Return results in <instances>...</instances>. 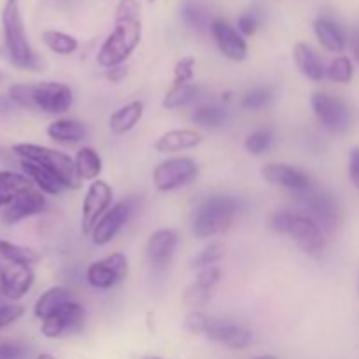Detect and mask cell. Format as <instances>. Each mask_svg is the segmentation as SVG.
Wrapping results in <instances>:
<instances>
[{
	"label": "cell",
	"mask_w": 359,
	"mask_h": 359,
	"mask_svg": "<svg viewBox=\"0 0 359 359\" xmlns=\"http://www.w3.org/2000/svg\"><path fill=\"white\" fill-rule=\"evenodd\" d=\"M144 116V104L140 100L128 102L126 105L114 111L109 118V128L116 135H125L135 128Z\"/></svg>",
	"instance_id": "484cf974"
},
{
	"label": "cell",
	"mask_w": 359,
	"mask_h": 359,
	"mask_svg": "<svg viewBox=\"0 0 359 359\" xmlns=\"http://www.w3.org/2000/svg\"><path fill=\"white\" fill-rule=\"evenodd\" d=\"M210 34L224 58L231 60V62H244L248 58V41L233 25L224 20H212L210 21Z\"/></svg>",
	"instance_id": "ac0fdd59"
},
{
	"label": "cell",
	"mask_w": 359,
	"mask_h": 359,
	"mask_svg": "<svg viewBox=\"0 0 359 359\" xmlns=\"http://www.w3.org/2000/svg\"><path fill=\"white\" fill-rule=\"evenodd\" d=\"M196 60L193 56H182L174 65V84H189L195 79Z\"/></svg>",
	"instance_id": "74e56055"
},
{
	"label": "cell",
	"mask_w": 359,
	"mask_h": 359,
	"mask_svg": "<svg viewBox=\"0 0 359 359\" xmlns=\"http://www.w3.org/2000/svg\"><path fill=\"white\" fill-rule=\"evenodd\" d=\"M270 226L276 233L293 238L302 252L311 258H319L325 251V231L307 214L297 210H277L270 219Z\"/></svg>",
	"instance_id": "277c9868"
},
{
	"label": "cell",
	"mask_w": 359,
	"mask_h": 359,
	"mask_svg": "<svg viewBox=\"0 0 359 359\" xmlns=\"http://www.w3.org/2000/svg\"><path fill=\"white\" fill-rule=\"evenodd\" d=\"M349 177L354 188L359 191V147H353L349 154Z\"/></svg>",
	"instance_id": "bcb514c9"
},
{
	"label": "cell",
	"mask_w": 359,
	"mask_h": 359,
	"mask_svg": "<svg viewBox=\"0 0 359 359\" xmlns=\"http://www.w3.org/2000/svg\"><path fill=\"white\" fill-rule=\"evenodd\" d=\"M293 58L298 70L312 83H321L326 79V65L319 53L307 42H297L293 48Z\"/></svg>",
	"instance_id": "44dd1931"
},
{
	"label": "cell",
	"mask_w": 359,
	"mask_h": 359,
	"mask_svg": "<svg viewBox=\"0 0 359 359\" xmlns=\"http://www.w3.org/2000/svg\"><path fill=\"white\" fill-rule=\"evenodd\" d=\"M128 276V258L123 252H112L91 263L86 270V280L95 290H111Z\"/></svg>",
	"instance_id": "7c38bea8"
},
{
	"label": "cell",
	"mask_w": 359,
	"mask_h": 359,
	"mask_svg": "<svg viewBox=\"0 0 359 359\" xmlns=\"http://www.w3.org/2000/svg\"><path fill=\"white\" fill-rule=\"evenodd\" d=\"M203 135L198 130L191 128H179L170 130V132L163 133L160 139L154 142V149L161 154L167 153H182V151L195 149L202 144Z\"/></svg>",
	"instance_id": "ffe728a7"
},
{
	"label": "cell",
	"mask_w": 359,
	"mask_h": 359,
	"mask_svg": "<svg viewBox=\"0 0 359 359\" xmlns=\"http://www.w3.org/2000/svg\"><path fill=\"white\" fill-rule=\"evenodd\" d=\"M223 256H224L223 244H219V242H210L209 245H205V248H203L202 251L191 259V269L200 270L203 269V266L217 265V263L223 259Z\"/></svg>",
	"instance_id": "d590c367"
},
{
	"label": "cell",
	"mask_w": 359,
	"mask_h": 359,
	"mask_svg": "<svg viewBox=\"0 0 359 359\" xmlns=\"http://www.w3.org/2000/svg\"><path fill=\"white\" fill-rule=\"evenodd\" d=\"M203 337L233 351L248 349L256 340L255 332L248 326L237 325V323L216 321V319H210Z\"/></svg>",
	"instance_id": "2e32d148"
},
{
	"label": "cell",
	"mask_w": 359,
	"mask_h": 359,
	"mask_svg": "<svg viewBox=\"0 0 359 359\" xmlns=\"http://www.w3.org/2000/svg\"><path fill=\"white\" fill-rule=\"evenodd\" d=\"M358 294H359V277H358Z\"/></svg>",
	"instance_id": "f5cc1de1"
},
{
	"label": "cell",
	"mask_w": 359,
	"mask_h": 359,
	"mask_svg": "<svg viewBox=\"0 0 359 359\" xmlns=\"http://www.w3.org/2000/svg\"><path fill=\"white\" fill-rule=\"evenodd\" d=\"M228 107L219 102H203L195 107V111L191 112L189 119L191 123L198 125L200 128L207 130H216L221 128L224 123L228 121Z\"/></svg>",
	"instance_id": "4316f807"
},
{
	"label": "cell",
	"mask_w": 359,
	"mask_h": 359,
	"mask_svg": "<svg viewBox=\"0 0 359 359\" xmlns=\"http://www.w3.org/2000/svg\"><path fill=\"white\" fill-rule=\"evenodd\" d=\"M202 98L203 88L198 86V84H174V86L165 93L161 105H163L167 111H177V109H184L193 104H198Z\"/></svg>",
	"instance_id": "d4e9b609"
},
{
	"label": "cell",
	"mask_w": 359,
	"mask_h": 359,
	"mask_svg": "<svg viewBox=\"0 0 359 359\" xmlns=\"http://www.w3.org/2000/svg\"><path fill=\"white\" fill-rule=\"evenodd\" d=\"M198 177V163L189 156H172L153 170V184L158 191L170 193L191 184Z\"/></svg>",
	"instance_id": "8992f818"
},
{
	"label": "cell",
	"mask_w": 359,
	"mask_h": 359,
	"mask_svg": "<svg viewBox=\"0 0 359 359\" xmlns=\"http://www.w3.org/2000/svg\"><path fill=\"white\" fill-rule=\"evenodd\" d=\"M35 359H56V358L53 356V354H49V353H41V354H37V356H35Z\"/></svg>",
	"instance_id": "f907efd6"
},
{
	"label": "cell",
	"mask_w": 359,
	"mask_h": 359,
	"mask_svg": "<svg viewBox=\"0 0 359 359\" xmlns=\"http://www.w3.org/2000/svg\"><path fill=\"white\" fill-rule=\"evenodd\" d=\"M126 74H128V69L125 65L112 67V69L105 70V79L111 81V83H121L126 77Z\"/></svg>",
	"instance_id": "7dc6e473"
},
{
	"label": "cell",
	"mask_w": 359,
	"mask_h": 359,
	"mask_svg": "<svg viewBox=\"0 0 359 359\" xmlns=\"http://www.w3.org/2000/svg\"><path fill=\"white\" fill-rule=\"evenodd\" d=\"M13 107L14 104L9 97H0V112H9Z\"/></svg>",
	"instance_id": "681fc988"
},
{
	"label": "cell",
	"mask_w": 359,
	"mask_h": 359,
	"mask_svg": "<svg viewBox=\"0 0 359 359\" xmlns=\"http://www.w3.org/2000/svg\"><path fill=\"white\" fill-rule=\"evenodd\" d=\"M84 318L86 311L83 305L72 300L41 323V333L46 339H62L70 333L79 332L84 325Z\"/></svg>",
	"instance_id": "5bb4252c"
},
{
	"label": "cell",
	"mask_w": 359,
	"mask_h": 359,
	"mask_svg": "<svg viewBox=\"0 0 359 359\" xmlns=\"http://www.w3.org/2000/svg\"><path fill=\"white\" fill-rule=\"evenodd\" d=\"M209 323H210L209 316H205L203 312H200V311H193L186 316L184 328H186V332L193 333V335H203L207 330V326H209Z\"/></svg>",
	"instance_id": "60d3db41"
},
{
	"label": "cell",
	"mask_w": 359,
	"mask_h": 359,
	"mask_svg": "<svg viewBox=\"0 0 359 359\" xmlns=\"http://www.w3.org/2000/svg\"><path fill=\"white\" fill-rule=\"evenodd\" d=\"M74 297L67 287L62 286H53L49 290H46L41 297L37 298L34 307V314L39 321H44L49 316L55 314L60 307H63L65 304L72 302Z\"/></svg>",
	"instance_id": "83f0119b"
},
{
	"label": "cell",
	"mask_w": 359,
	"mask_h": 359,
	"mask_svg": "<svg viewBox=\"0 0 359 359\" xmlns=\"http://www.w3.org/2000/svg\"><path fill=\"white\" fill-rule=\"evenodd\" d=\"M23 314H25L23 305H16V304L0 305V330L7 328V326H11L13 323H16Z\"/></svg>",
	"instance_id": "7bdbcfd3"
},
{
	"label": "cell",
	"mask_w": 359,
	"mask_h": 359,
	"mask_svg": "<svg viewBox=\"0 0 359 359\" xmlns=\"http://www.w3.org/2000/svg\"><path fill=\"white\" fill-rule=\"evenodd\" d=\"M182 14H184V20L195 28H202V27H205L207 23H209V21H207V18H205V14H203L202 11H198L196 7H193V6L186 7V9L182 11Z\"/></svg>",
	"instance_id": "f6af8a7d"
},
{
	"label": "cell",
	"mask_w": 359,
	"mask_h": 359,
	"mask_svg": "<svg viewBox=\"0 0 359 359\" xmlns=\"http://www.w3.org/2000/svg\"><path fill=\"white\" fill-rule=\"evenodd\" d=\"M20 167L23 170V174L27 175L28 179L32 181V184L37 186L39 191L46 193V195H62L65 191V184L56 177L53 172H49L48 168L41 167V165L34 163V161L28 160H21L20 158Z\"/></svg>",
	"instance_id": "7402d4cb"
},
{
	"label": "cell",
	"mask_w": 359,
	"mask_h": 359,
	"mask_svg": "<svg viewBox=\"0 0 359 359\" xmlns=\"http://www.w3.org/2000/svg\"><path fill=\"white\" fill-rule=\"evenodd\" d=\"M2 28L4 41H6L7 55L11 63L21 70H41L42 63L37 53L32 49L25 30L23 16H21L20 2L7 0L2 9Z\"/></svg>",
	"instance_id": "3957f363"
},
{
	"label": "cell",
	"mask_w": 359,
	"mask_h": 359,
	"mask_svg": "<svg viewBox=\"0 0 359 359\" xmlns=\"http://www.w3.org/2000/svg\"><path fill=\"white\" fill-rule=\"evenodd\" d=\"M273 139H276V135H273L272 128H258L245 137L244 147L249 154L259 156L272 147Z\"/></svg>",
	"instance_id": "e575fe53"
},
{
	"label": "cell",
	"mask_w": 359,
	"mask_h": 359,
	"mask_svg": "<svg viewBox=\"0 0 359 359\" xmlns=\"http://www.w3.org/2000/svg\"><path fill=\"white\" fill-rule=\"evenodd\" d=\"M297 200L300 202L304 214L314 219L325 233H333L337 230L340 221V210L337 200L330 193L319 191L318 188H314L305 195L297 196Z\"/></svg>",
	"instance_id": "9c48e42d"
},
{
	"label": "cell",
	"mask_w": 359,
	"mask_h": 359,
	"mask_svg": "<svg viewBox=\"0 0 359 359\" xmlns=\"http://www.w3.org/2000/svg\"><path fill=\"white\" fill-rule=\"evenodd\" d=\"M137 209H139V198H137V196H126V198L114 203V205L105 212V216L98 221L95 230L91 231V242H93L95 245H98V248L111 244L116 238V235H118L119 231L126 226V223L132 219Z\"/></svg>",
	"instance_id": "ba28073f"
},
{
	"label": "cell",
	"mask_w": 359,
	"mask_h": 359,
	"mask_svg": "<svg viewBox=\"0 0 359 359\" xmlns=\"http://www.w3.org/2000/svg\"><path fill=\"white\" fill-rule=\"evenodd\" d=\"M238 214V200L230 195H210L196 205L191 214V233L207 241L233 226Z\"/></svg>",
	"instance_id": "7a4b0ae2"
},
{
	"label": "cell",
	"mask_w": 359,
	"mask_h": 359,
	"mask_svg": "<svg viewBox=\"0 0 359 359\" xmlns=\"http://www.w3.org/2000/svg\"><path fill=\"white\" fill-rule=\"evenodd\" d=\"M311 105L319 125L330 133H344L351 126V111L346 102L337 95L316 91L311 97Z\"/></svg>",
	"instance_id": "52a82bcc"
},
{
	"label": "cell",
	"mask_w": 359,
	"mask_h": 359,
	"mask_svg": "<svg viewBox=\"0 0 359 359\" xmlns=\"http://www.w3.org/2000/svg\"><path fill=\"white\" fill-rule=\"evenodd\" d=\"M35 273L30 265L11 259H0V290L4 297L16 302L30 291Z\"/></svg>",
	"instance_id": "9a60e30c"
},
{
	"label": "cell",
	"mask_w": 359,
	"mask_h": 359,
	"mask_svg": "<svg viewBox=\"0 0 359 359\" xmlns=\"http://www.w3.org/2000/svg\"><path fill=\"white\" fill-rule=\"evenodd\" d=\"M262 177L269 184L290 191L294 198L316 188L314 179L307 172L290 163H266L262 168Z\"/></svg>",
	"instance_id": "30bf717a"
},
{
	"label": "cell",
	"mask_w": 359,
	"mask_h": 359,
	"mask_svg": "<svg viewBox=\"0 0 359 359\" xmlns=\"http://www.w3.org/2000/svg\"><path fill=\"white\" fill-rule=\"evenodd\" d=\"M262 27V14L256 9H249L237 18V30L244 37H252Z\"/></svg>",
	"instance_id": "f35d334b"
},
{
	"label": "cell",
	"mask_w": 359,
	"mask_h": 359,
	"mask_svg": "<svg viewBox=\"0 0 359 359\" xmlns=\"http://www.w3.org/2000/svg\"><path fill=\"white\" fill-rule=\"evenodd\" d=\"M179 245V233L172 228H161L151 233L146 245L147 262L154 270H165L175 255Z\"/></svg>",
	"instance_id": "d6986e66"
},
{
	"label": "cell",
	"mask_w": 359,
	"mask_h": 359,
	"mask_svg": "<svg viewBox=\"0 0 359 359\" xmlns=\"http://www.w3.org/2000/svg\"><path fill=\"white\" fill-rule=\"evenodd\" d=\"M76 161L77 174H79L81 181H97L100 177L102 170H104V161L98 154L97 149L90 146H83L74 156Z\"/></svg>",
	"instance_id": "f1b7e54d"
},
{
	"label": "cell",
	"mask_w": 359,
	"mask_h": 359,
	"mask_svg": "<svg viewBox=\"0 0 359 359\" xmlns=\"http://www.w3.org/2000/svg\"><path fill=\"white\" fill-rule=\"evenodd\" d=\"M140 4L137 0H119L114 14V28L102 42L97 53V63L105 70L123 65L140 44Z\"/></svg>",
	"instance_id": "6da1fadb"
},
{
	"label": "cell",
	"mask_w": 359,
	"mask_h": 359,
	"mask_svg": "<svg viewBox=\"0 0 359 359\" xmlns=\"http://www.w3.org/2000/svg\"><path fill=\"white\" fill-rule=\"evenodd\" d=\"M13 154H16L21 160L34 161V163L48 168L49 172H53L65 184L67 189H79L81 184H83L79 174H77L76 161H74L72 156L63 153V151L39 146V144L21 142L13 146Z\"/></svg>",
	"instance_id": "5b68a950"
},
{
	"label": "cell",
	"mask_w": 359,
	"mask_h": 359,
	"mask_svg": "<svg viewBox=\"0 0 359 359\" xmlns=\"http://www.w3.org/2000/svg\"><path fill=\"white\" fill-rule=\"evenodd\" d=\"M34 102L35 111L51 116H62L72 107L74 93L69 84L58 83V81H46V83L34 84Z\"/></svg>",
	"instance_id": "4fadbf2b"
},
{
	"label": "cell",
	"mask_w": 359,
	"mask_h": 359,
	"mask_svg": "<svg viewBox=\"0 0 359 359\" xmlns=\"http://www.w3.org/2000/svg\"><path fill=\"white\" fill-rule=\"evenodd\" d=\"M7 97L13 100L16 107L28 109V111H35L34 102V84H14L9 88Z\"/></svg>",
	"instance_id": "8d00e7d4"
},
{
	"label": "cell",
	"mask_w": 359,
	"mask_h": 359,
	"mask_svg": "<svg viewBox=\"0 0 359 359\" xmlns=\"http://www.w3.org/2000/svg\"><path fill=\"white\" fill-rule=\"evenodd\" d=\"M147 2H154V0H147Z\"/></svg>",
	"instance_id": "db71d44e"
},
{
	"label": "cell",
	"mask_w": 359,
	"mask_h": 359,
	"mask_svg": "<svg viewBox=\"0 0 359 359\" xmlns=\"http://www.w3.org/2000/svg\"><path fill=\"white\" fill-rule=\"evenodd\" d=\"M112 198H114V191L102 179H97L88 186L83 200V214H81V230L84 235H91L98 221L112 207Z\"/></svg>",
	"instance_id": "8fae6325"
},
{
	"label": "cell",
	"mask_w": 359,
	"mask_h": 359,
	"mask_svg": "<svg viewBox=\"0 0 359 359\" xmlns=\"http://www.w3.org/2000/svg\"><path fill=\"white\" fill-rule=\"evenodd\" d=\"M32 181L25 174L0 170V209L9 205L21 191L32 188Z\"/></svg>",
	"instance_id": "f546056e"
},
{
	"label": "cell",
	"mask_w": 359,
	"mask_h": 359,
	"mask_svg": "<svg viewBox=\"0 0 359 359\" xmlns=\"http://www.w3.org/2000/svg\"><path fill=\"white\" fill-rule=\"evenodd\" d=\"M314 34L319 44H321L326 51L335 53V55H340V53L346 51V34H344V30L340 28V25L335 23L333 20H330V18H318V20L314 21Z\"/></svg>",
	"instance_id": "603a6c76"
},
{
	"label": "cell",
	"mask_w": 359,
	"mask_h": 359,
	"mask_svg": "<svg viewBox=\"0 0 359 359\" xmlns=\"http://www.w3.org/2000/svg\"><path fill=\"white\" fill-rule=\"evenodd\" d=\"M46 209H48V200H46L44 193L32 186V188L21 191L9 205L4 207L0 212V219L4 224H16L28 217L39 216Z\"/></svg>",
	"instance_id": "e0dca14e"
},
{
	"label": "cell",
	"mask_w": 359,
	"mask_h": 359,
	"mask_svg": "<svg viewBox=\"0 0 359 359\" xmlns=\"http://www.w3.org/2000/svg\"><path fill=\"white\" fill-rule=\"evenodd\" d=\"M351 49H353L354 60L359 63V30L353 34V39H351Z\"/></svg>",
	"instance_id": "c3c4849f"
},
{
	"label": "cell",
	"mask_w": 359,
	"mask_h": 359,
	"mask_svg": "<svg viewBox=\"0 0 359 359\" xmlns=\"http://www.w3.org/2000/svg\"><path fill=\"white\" fill-rule=\"evenodd\" d=\"M42 42L48 46L49 51L56 53L60 56H69L79 49V41L74 35L60 30H46L42 34Z\"/></svg>",
	"instance_id": "4dcf8cb0"
},
{
	"label": "cell",
	"mask_w": 359,
	"mask_h": 359,
	"mask_svg": "<svg viewBox=\"0 0 359 359\" xmlns=\"http://www.w3.org/2000/svg\"><path fill=\"white\" fill-rule=\"evenodd\" d=\"M221 272L219 265H209V266H203V269L196 270V277H195V284L198 286L205 287V290H214V286H217L221 280Z\"/></svg>",
	"instance_id": "ab89813d"
},
{
	"label": "cell",
	"mask_w": 359,
	"mask_h": 359,
	"mask_svg": "<svg viewBox=\"0 0 359 359\" xmlns=\"http://www.w3.org/2000/svg\"><path fill=\"white\" fill-rule=\"evenodd\" d=\"M28 351L27 347L20 346L14 342L0 344V359H25Z\"/></svg>",
	"instance_id": "ee69618b"
},
{
	"label": "cell",
	"mask_w": 359,
	"mask_h": 359,
	"mask_svg": "<svg viewBox=\"0 0 359 359\" xmlns=\"http://www.w3.org/2000/svg\"><path fill=\"white\" fill-rule=\"evenodd\" d=\"M210 300V290L198 286L193 283L188 290L184 291V304L188 307H203Z\"/></svg>",
	"instance_id": "b9f144b4"
},
{
	"label": "cell",
	"mask_w": 359,
	"mask_h": 359,
	"mask_svg": "<svg viewBox=\"0 0 359 359\" xmlns=\"http://www.w3.org/2000/svg\"><path fill=\"white\" fill-rule=\"evenodd\" d=\"M252 359H279L277 356H272V354H263V356H256Z\"/></svg>",
	"instance_id": "816d5d0a"
},
{
	"label": "cell",
	"mask_w": 359,
	"mask_h": 359,
	"mask_svg": "<svg viewBox=\"0 0 359 359\" xmlns=\"http://www.w3.org/2000/svg\"><path fill=\"white\" fill-rule=\"evenodd\" d=\"M276 100V91L270 86H256L252 90L245 91L241 100V107L245 111L259 112L263 109L270 107Z\"/></svg>",
	"instance_id": "1f68e13d"
},
{
	"label": "cell",
	"mask_w": 359,
	"mask_h": 359,
	"mask_svg": "<svg viewBox=\"0 0 359 359\" xmlns=\"http://www.w3.org/2000/svg\"><path fill=\"white\" fill-rule=\"evenodd\" d=\"M46 133L49 139L60 144H79L88 139L86 125L72 118L55 119L48 125Z\"/></svg>",
	"instance_id": "cb8c5ba5"
},
{
	"label": "cell",
	"mask_w": 359,
	"mask_h": 359,
	"mask_svg": "<svg viewBox=\"0 0 359 359\" xmlns=\"http://www.w3.org/2000/svg\"><path fill=\"white\" fill-rule=\"evenodd\" d=\"M354 77V63L349 56L339 55L326 65V79L337 84H349Z\"/></svg>",
	"instance_id": "d6a6232c"
},
{
	"label": "cell",
	"mask_w": 359,
	"mask_h": 359,
	"mask_svg": "<svg viewBox=\"0 0 359 359\" xmlns=\"http://www.w3.org/2000/svg\"><path fill=\"white\" fill-rule=\"evenodd\" d=\"M0 259H11V262H20L27 263V265H35V263L41 259V256L30 248H25V245L13 244V242H7L0 238Z\"/></svg>",
	"instance_id": "836d02e7"
}]
</instances>
